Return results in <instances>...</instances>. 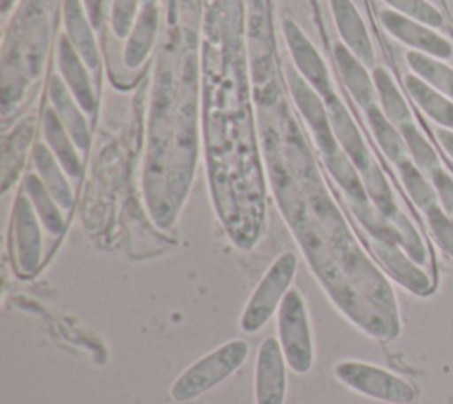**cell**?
Instances as JSON below:
<instances>
[{"label": "cell", "instance_id": "cell-5", "mask_svg": "<svg viewBox=\"0 0 453 404\" xmlns=\"http://www.w3.org/2000/svg\"><path fill=\"white\" fill-rule=\"evenodd\" d=\"M334 377L356 393L391 404H409L416 399V388L398 374L373 363L343 360L333 367Z\"/></svg>", "mask_w": 453, "mask_h": 404}, {"label": "cell", "instance_id": "cell-15", "mask_svg": "<svg viewBox=\"0 0 453 404\" xmlns=\"http://www.w3.org/2000/svg\"><path fill=\"white\" fill-rule=\"evenodd\" d=\"M64 27L65 37L78 51L81 60L87 64L90 71H97L101 67L99 50L96 44V37L92 27L80 5L78 0H65L64 2Z\"/></svg>", "mask_w": 453, "mask_h": 404}, {"label": "cell", "instance_id": "cell-3", "mask_svg": "<svg viewBox=\"0 0 453 404\" xmlns=\"http://www.w3.org/2000/svg\"><path fill=\"white\" fill-rule=\"evenodd\" d=\"M297 257L294 252L280 253L258 280L239 319V328L251 335L260 331L267 321L278 312L290 284L296 276Z\"/></svg>", "mask_w": 453, "mask_h": 404}, {"label": "cell", "instance_id": "cell-22", "mask_svg": "<svg viewBox=\"0 0 453 404\" xmlns=\"http://www.w3.org/2000/svg\"><path fill=\"white\" fill-rule=\"evenodd\" d=\"M373 83L377 90V99L380 103V110L384 115L396 126H403L412 120V113L407 106V101L403 99L400 89L393 82L391 74L384 67H373Z\"/></svg>", "mask_w": 453, "mask_h": 404}, {"label": "cell", "instance_id": "cell-29", "mask_svg": "<svg viewBox=\"0 0 453 404\" xmlns=\"http://www.w3.org/2000/svg\"><path fill=\"white\" fill-rule=\"evenodd\" d=\"M14 0H2V11L5 12L9 7H11V4H12Z\"/></svg>", "mask_w": 453, "mask_h": 404}, {"label": "cell", "instance_id": "cell-23", "mask_svg": "<svg viewBox=\"0 0 453 404\" xmlns=\"http://www.w3.org/2000/svg\"><path fill=\"white\" fill-rule=\"evenodd\" d=\"M405 60L416 76H419L441 94L453 99V67L441 62V58L414 50L405 53Z\"/></svg>", "mask_w": 453, "mask_h": 404}, {"label": "cell", "instance_id": "cell-18", "mask_svg": "<svg viewBox=\"0 0 453 404\" xmlns=\"http://www.w3.org/2000/svg\"><path fill=\"white\" fill-rule=\"evenodd\" d=\"M405 89L414 103L439 126L453 129V99L441 94L416 74H405Z\"/></svg>", "mask_w": 453, "mask_h": 404}, {"label": "cell", "instance_id": "cell-10", "mask_svg": "<svg viewBox=\"0 0 453 404\" xmlns=\"http://www.w3.org/2000/svg\"><path fill=\"white\" fill-rule=\"evenodd\" d=\"M57 66L60 71V78L64 80L81 110L87 113H94L97 99L87 71L88 67L65 35H62L57 44Z\"/></svg>", "mask_w": 453, "mask_h": 404}, {"label": "cell", "instance_id": "cell-20", "mask_svg": "<svg viewBox=\"0 0 453 404\" xmlns=\"http://www.w3.org/2000/svg\"><path fill=\"white\" fill-rule=\"evenodd\" d=\"M21 190L30 198L44 230H48L51 236H60L65 229V218H64L62 207L57 204V200L46 190V186L42 184L39 175L27 174L23 179Z\"/></svg>", "mask_w": 453, "mask_h": 404}, {"label": "cell", "instance_id": "cell-19", "mask_svg": "<svg viewBox=\"0 0 453 404\" xmlns=\"http://www.w3.org/2000/svg\"><path fill=\"white\" fill-rule=\"evenodd\" d=\"M156 32H157V9L154 5H145L138 19L134 21L127 35V43L124 46L122 58L129 69H136L138 66H142V62L145 60V57L149 55L154 44Z\"/></svg>", "mask_w": 453, "mask_h": 404}, {"label": "cell", "instance_id": "cell-24", "mask_svg": "<svg viewBox=\"0 0 453 404\" xmlns=\"http://www.w3.org/2000/svg\"><path fill=\"white\" fill-rule=\"evenodd\" d=\"M398 129H400V133L403 136V142H405L407 158L432 181L435 172L444 168L437 151L428 142V138L418 129L414 120L400 126Z\"/></svg>", "mask_w": 453, "mask_h": 404}, {"label": "cell", "instance_id": "cell-2", "mask_svg": "<svg viewBox=\"0 0 453 404\" xmlns=\"http://www.w3.org/2000/svg\"><path fill=\"white\" fill-rule=\"evenodd\" d=\"M250 346L242 338H232L209 351L186 367L172 383L170 397L175 402H189L207 393L230 377L248 360Z\"/></svg>", "mask_w": 453, "mask_h": 404}, {"label": "cell", "instance_id": "cell-28", "mask_svg": "<svg viewBox=\"0 0 453 404\" xmlns=\"http://www.w3.org/2000/svg\"><path fill=\"white\" fill-rule=\"evenodd\" d=\"M85 7H87V12H88V19L94 27H99L101 25V11H103V0H85Z\"/></svg>", "mask_w": 453, "mask_h": 404}, {"label": "cell", "instance_id": "cell-30", "mask_svg": "<svg viewBox=\"0 0 453 404\" xmlns=\"http://www.w3.org/2000/svg\"><path fill=\"white\" fill-rule=\"evenodd\" d=\"M150 2H154V0H145V4H147V5H150Z\"/></svg>", "mask_w": 453, "mask_h": 404}, {"label": "cell", "instance_id": "cell-9", "mask_svg": "<svg viewBox=\"0 0 453 404\" xmlns=\"http://www.w3.org/2000/svg\"><path fill=\"white\" fill-rule=\"evenodd\" d=\"M283 30L287 48L290 51L294 66L297 67V73L310 83V87H313L324 97V101L333 97L334 90L331 85L329 71L317 48L294 21H285Z\"/></svg>", "mask_w": 453, "mask_h": 404}, {"label": "cell", "instance_id": "cell-11", "mask_svg": "<svg viewBox=\"0 0 453 404\" xmlns=\"http://www.w3.org/2000/svg\"><path fill=\"white\" fill-rule=\"evenodd\" d=\"M334 23L343 44L366 66H375V51L363 18L350 0H331Z\"/></svg>", "mask_w": 453, "mask_h": 404}, {"label": "cell", "instance_id": "cell-1", "mask_svg": "<svg viewBox=\"0 0 453 404\" xmlns=\"http://www.w3.org/2000/svg\"><path fill=\"white\" fill-rule=\"evenodd\" d=\"M269 163L280 209L331 305L372 338L398 337L402 314L393 284L354 237L308 152L274 145Z\"/></svg>", "mask_w": 453, "mask_h": 404}, {"label": "cell", "instance_id": "cell-13", "mask_svg": "<svg viewBox=\"0 0 453 404\" xmlns=\"http://www.w3.org/2000/svg\"><path fill=\"white\" fill-rule=\"evenodd\" d=\"M287 80H288L292 97L303 115L304 122L311 129L313 140L319 142V140L327 138L333 133V129H331V120H329L327 105H326L324 97L313 87H310V83L301 74H297L294 69H288Z\"/></svg>", "mask_w": 453, "mask_h": 404}, {"label": "cell", "instance_id": "cell-7", "mask_svg": "<svg viewBox=\"0 0 453 404\" xmlns=\"http://www.w3.org/2000/svg\"><path fill=\"white\" fill-rule=\"evenodd\" d=\"M287 367L278 338L265 337L255 361V404H285Z\"/></svg>", "mask_w": 453, "mask_h": 404}, {"label": "cell", "instance_id": "cell-12", "mask_svg": "<svg viewBox=\"0 0 453 404\" xmlns=\"http://www.w3.org/2000/svg\"><path fill=\"white\" fill-rule=\"evenodd\" d=\"M48 96L55 113L58 115L60 122L71 135L73 142L80 151H88L90 147V129L85 120L83 110L64 83L60 76H51L48 83Z\"/></svg>", "mask_w": 453, "mask_h": 404}, {"label": "cell", "instance_id": "cell-21", "mask_svg": "<svg viewBox=\"0 0 453 404\" xmlns=\"http://www.w3.org/2000/svg\"><path fill=\"white\" fill-rule=\"evenodd\" d=\"M365 113H366V120L372 129V135H373L379 149L386 156V159L393 167L396 163H400L402 159H405L407 149H405L403 136H402L400 129L384 115L380 106L373 105L368 110H365Z\"/></svg>", "mask_w": 453, "mask_h": 404}, {"label": "cell", "instance_id": "cell-6", "mask_svg": "<svg viewBox=\"0 0 453 404\" xmlns=\"http://www.w3.org/2000/svg\"><path fill=\"white\" fill-rule=\"evenodd\" d=\"M12 266L19 278L37 273L42 260V223L23 190L12 206Z\"/></svg>", "mask_w": 453, "mask_h": 404}, {"label": "cell", "instance_id": "cell-4", "mask_svg": "<svg viewBox=\"0 0 453 404\" xmlns=\"http://www.w3.org/2000/svg\"><path fill=\"white\" fill-rule=\"evenodd\" d=\"M276 317L278 342L288 369L299 376L308 374L313 367L315 347L306 301L297 289L285 294Z\"/></svg>", "mask_w": 453, "mask_h": 404}, {"label": "cell", "instance_id": "cell-26", "mask_svg": "<svg viewBox=\"0 0 453 404\" xmlns=\"http://www.w3.org/2000/svg\"><path fill=\"white\" fill-rule=\"evenodd\" d=\"M136 12V0H113L111 7V28L117 37H127L133 28Z\"/></svg>", "mask_w": 453, "mask_h": 404}, {"label": "cell", "instance_id": "cell-25", "mask_svg": "<svg viewBox=\"0 0 453 404\" xmlns=\"http://www.w3.org/2000/svg\"><path fill=\"white\" fill-rule=\"evenodd\" d=\"M388 2L396 12L421 21L432 28H439L444 23L442 14L426 0H384Z\"/></svg>", "mask_w": 453, "mask_h": 404}, {"label": "cell", "instance_id": "cell-14", "mask_svg": "<svg viewBox=\"0 0 453 404\" xmlns=\"http://www.w3.org/2000/svg\"><path fill=\"white\" fill-rule=\"evenodd\" d=\"M334 58L342 74V80L350 92V96L356 99V103L368 110L370 106L377 105V90L373 83V76L368 74L366 66L343 44H334Z\"/></svg>", "mask_w": 453, "mask_h": 404}, {"label": "cell", "instance_id": "cell-17", "mask_svg": "<svg viewBox=\"0 0 453 404\" xmlns=\"http://www.w3.org/2000/svg\"><path fill=\"white\" fill-rule=\"evenodd\" d=\"M42 135H44V144L55 154V158L58 159L65 174L73 179H80L83 172V165H81L80 154L76 152L78 147L53 108H46L42 112Z\"/></svg>", "mask_w": 453, "mask_h": 404}, {"label": "cell", "instance_id": "cell-27", "mask_svg": "<svg viewBox=\"0 0 453 404\" xmlns=\"http://www.w3.org/2000/svg\"><path fill=\"white\" fill-rule=\"evenodd\" d=\"M437 140H439L442 151L446 152V156L453 161V129L439 128L437 129Z\"/></svg>", "mask_w": 453, "mask_h": 404}, {"label": "cell", "instance_id": "cell-16", "mask_svg": "<svg viewBox=\"0 0 453 404\" xmlns=\"http://www.w3.org/2000/svg\"><path fill=\"white\" fill-rule=\"evenodd\" d=\"M32 161L35 167V174L51 193V197L57 200V204L62 207V211H71L74 206L73 188L65 177V170L50 151V147L42 142L35 144L32 149Z\"/></svg>", "mask_w": 453, "mask_h": 404}, {"label": "cell", "instance_id": "cell-8", "mask_svg": "<svg viewBox=\"0 0 453 404\" xmlns=\"http://www.w3.org/2000/svg\"><path fill=\"white\" fill-rule=\"evenodd\" d=\"M380 23L395 39L411 46L414 51H421L441 60L453 57V44L421 21L386 9L380 12Z\"/></svg>", "mask_w": 453, "mask_h": 404}]
</instances>
